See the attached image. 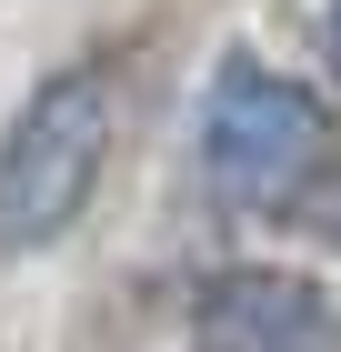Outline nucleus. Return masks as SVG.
Wrapping results in <instances>:
<instances>
[{
    "label": "nucleus",
    "instance_id": "1",
    "mask_svg": "<svg viewBox=\"0 0 341 352\" xmlns=\"http://www.w3.org/2000/svg\"><path fill=\"white\" fill-rule=\"evenodd\" d=\"M191 162L201 191L241 221H291L301 201H321L341 171V121L301 71H271L261 51H221L191 111Z\"/></svg>",
    "mask_w": 341,
    "mask_h": 352
},
{
    "label": "nucleus",
    "instance_id": "2",
    "mask_svg": "<svg viewBox=\"0 0 341 352\" xmlns=\"http://www.w3.org/2000/svg\"><path fill=\"white\" fill-rule=\"evenodd\" d=\"M121 141V71L110 51H71L0 121V262H40L91 221Z\"/></svg>",
    "mask_w": 341,
    "mask_h": 352
},
{
    "label": "nucleus",
    "instance_id": "3",
    "mask_svg": "<svg viewBox=\"0 0 341 352\" xmlns=\"http://www.w3.org/2000/svg\"><path fill=\"white\" fill-rule=\"evenodd\" d=\"M191 352H341V292L301 262H211L181 302Z\"/></svg>",
    "mask_w": 341,
    "mask_h": 352
},
{
    "label": "nucleus",
    "instance_id": "4",
    "mask_svg": "<svg viewBox=\"0 0 341 352\" xmlns=\"http://www.w3.org/2000/svg\"><path fill=\"white\" fill-rule=\"evenodd\" d=\"M321 71H331V91H341V0H321Z\"/></svg>",
    "mask_w": 341,
    "mask_h": 352
},
{
    "label": "nucleus",
    "instance_id": "5",
    "mask_svg": "<svg viewBox=\"0 0 341 352\" xmlns=\"http://www.w3.org/2000/svg\"><path fill=\"white\" fill-rule=\"evenodd\" d=\"M331 232H341V221H331Z\"/></svg>",
    "mask_w": 341,
    "mask_h": 352
}]
</instances>
